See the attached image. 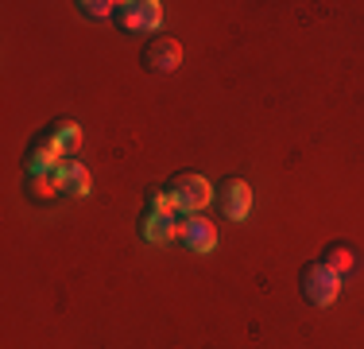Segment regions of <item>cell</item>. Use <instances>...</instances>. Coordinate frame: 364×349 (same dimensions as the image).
Listing matches in <instances>:
<instances>
[{
	"instance_id": "8fae6325",
	"label": "cell",
	"mask_w": 364,
	"mask_h": 349,
	"mask_svg": "<svg viewBox=\"0 0 364 349\" xmlns=\"http://www.w3.org/2000/svg\"><path fill=\"white\" fill-rule=\"evenodd\" d=\"M322 264H326V268H333V272L341 276V272H349V268L357 264V256H353V249H349V244H333V249L326 252V260H322Z\"/></svg>"
},
{
	"instance_id": "9c48e42d",
	"label": "cell",
	"mask_w": 364,
	"mask_h": 349,
	"mask_svg": "<svg viewBox=\"0 0 364 349\" xmlns=\"http://www.w3.org/2000/svg\"><path fill=\"white\" fill-rule=\"evenodd\" d=\"M58 179H63V194H70V198H85V194H90V187H93L90 171H85L82 163H74V160L58 163Z\"/></svg>"
},
{
	"instance_id": "7a4b0ae2",
	"label": "cell",
	"mask_w": 364,
	"mask_h": 349,
	"mask_svg": "<svg viewBox=\"0 0 364 349\" xmlns=\"http://www.w3.org/2000/svg\"><path fill=\"white\" fill-rule=\"evenodd\" d=\"M112 20L120 24L124 31H159L163 24V4L159 0H128V4H117Z\"/></svg>"
},
{
	"instance_id": "ba28073f",
	"label": "cell",
	"mask_w": 364,
	"mask_h": 349,
	"mask_svg": "<svg viewBox=\"0 0 364 349\" xmlns=\"http://www.w3.org/2000/svg\"><path fill=\"white\" fill-rule=\"evenodd\" d=\"M39 144H47V147H55L58 155H66V152H74V147L82 144V128H77L74 120H55L50 128H43Z\"/></svg>"
},
{
	"instance_id": "52a82bcc",
	"label": "cell",
	"mask_w": 364,
	"mask_h": 349,
	"mask_svg": "<svg viewBox=\"0 0 364 349\" xmlns=\"http://www.w3.org/2000/svg\"><path fill=\"white\" fill-rule=\"evenodd\" d=\"M178 214H159V209H144L140 217V237L151 244H167L178 237Z\"/></svg>"
},
{
	"instance_id": "30bf717a",
	"label": "cell",
	"mask_w": 364,
	"mask_h": 349,
	"mask_svg": "<svg viewBox=\"0 0 364 349\" xmlns=\"http://www.w3.org/2000/svg\"><path fill=\"white\" fill-rule=\"evenodd\" d=\"M28 190L39 198V202H47V198L63 194V179H58V167L55 171H39V174H28Z\"/></svg>"
},
{
	"instance_id": "8992f818",
	"label": "cell",
	"mask_w": 364,
	"mask_h": 349,
	"mask_svg": "<svg viewBox=\"0 0 364 349\" xmlns=\"http://www.w3.org/2000/svg\"><path fill=\"white\" fill-rule=\"evenodd\" d=\"M182 63V47H178V39H151L144 47V66L147 70H155V74H171V70H178Z\"/></svg>"
},
{
	"instance_id": "3957f363",
	"label": "cell",
	"mask_w": 364,
	"mask_h": 349,
	"mask_svg": "<svg viewBox=\"0 0 364 349\" xmlns=\"http://www.w3.org/2000/svg\"><path fill=\"white\" fill-rule=\"evenodd\" d=\"M337 291H341V276H337L333 268H326V264L302 268V295H306L314 307H329V303L337 299Z\"/></svg>"
},
{
	"instance_id": "277c9868",
	"label": "cell",
	"mask_w": 364,
	"mask_h": 349,
	"mask_svg": "<svg viewBox=\"0 0 364 349\" xmlns=\"http://www.w3.org/2000/svg\"><path fill=\"white\" fill-rule=\"evenodd\" d=\"M218 202H221V214L229 222H245L252 214V187L245 179H225L218 187Z\"/></svg>"
},
{
	"instance_id": "6da1fadb",
	"label": "cell",
	"mask_w": 364,
	"mask_h": 349,
	"mask_svg": "<svg viewBox=\"0 0 364 349\" xmlns=\"http://www.w3.org/2000/svg\"><path fill=\"white\" fill-rule=\"evenodd\" d=\"M167 194H171V202H175L178 214H198L210 198H218V190L210 187V179H202V174H190V171H182L171 179V187H167Z\"/></svg>"
},
{
	"instance_id": "5b68a950",
	"label": "cell",
	"mask_w": 364,
	"mask_h": 349,
	"mask_svg": "<svg viewBox=\"0 0 364 349\" xmlns=\"http://www.w3.org/2000/svg\"><path fill=\"white\" fill-rule=\"evenodd\" d=\"M178 241L186 244L190 252H213L218 249V229H213L210 222H205V217H198V214H190L186 222L178 225Z\"/></svg>"
},
{
	"instance_id": "7c38bea8",
	"label": "cell",
	"mask_w": 364,
	"mask_h": 349,
	"mask_svg": "<svg viewBox=\"0 0 364 349\" xmlns=\"http://www.w3.org/2000/svg\"><path fill=\"white\" fill-rule=\"evenodd\" d=\"M77 12L90 16V20H109V16L117 12V4H109V0H82V4H77Z\"/></svg>"
}]
</instances>
